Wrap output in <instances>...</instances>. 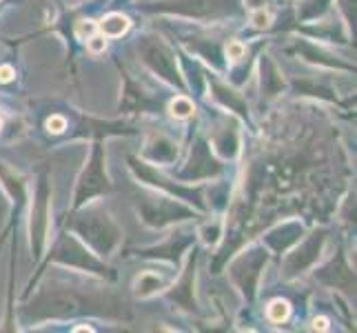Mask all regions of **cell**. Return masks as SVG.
Instances as JSON below:
<instances>
[{"label": "cell", "mask_w": 357, "mask_h": 333, "mask_svg": "<svg viewBox=\"0 0 357 333\" xmlns=\"http://www.w3.org/2000/svg\"><path fill=\"white\" fill-rule=\"evenodd\" d=\"M129 18L122 16V14H112L107 16L102 22H100V31L107 36V38H118V36H122L127 29H129Z\"/></svg>", "instance_id": "obj_1"}, {"label": "cell", "mask_w": 357, "mask_h": 333, "mask_svg": "<svg viewBox=\"0 0 357 333\" xmlns=\"http://www.w3.org/2000/svg\"><path fill=\"white\" fill-rule=\"evenodd\" d=\"M289 302L287 300H273L268 304V318L273 320V323H282V320L289 318Z\"/></svg>", "instance_id": "obj_2"}, {"label": "cell", "mask_w": 357, "mask_h": 333, "mask_svg": "<svg viewBox=\"0 0 357 333\" xmlns=\"http://www.w3.org/2000/svg\"><path fill=\"white\" fill-rule=\"evenodd\" d=\"M191 111H193V105L187 101V98H176V101L171 103V114L176 118H187V116H191Z\"/></svg>", "instance_id": "obj_3"}, {"label": "cell", "mask_w": 357, "mask_h": 333, "mask_svg": "<svg viewBox=\"0 0 357 333\" xmlns=\"http://www.w3.org/2000/svg\"><path fill=\"white\" fill-rule=\"evenodd\" d=\"M67 127V120L63 116H52L47 120V129L49 131H54V133H60V131H65Z\"/></svg>", "instance_id": "obj_4"}, {"label": "cell", "mask_w": 357, "mask_h": 333, "mask_svg": "<svg viewBox=\"0 0 357 333\" xmlns=\"http://www.w3.org/2000/svg\"><path fill=\"white\" fill-rule=\"evenodd\" d=\"M227 56L233 58V60H240V58L244 56V47H242L240 43H231V45L227 47Z\"/></svg>", "instance_id": "obj_5"}, {"label": "cell", "mask_w": 357, "mask_h": 333, "mask_svg": "<svg viewBox=\"0 0 357 333\" xmlns=\"http://www.w3.org/2000/svg\"><path fill=\"white\" fill-rule=\"evenodd\" d=\"M87 47L91 49V52H102V49H105V38H100V36H93V38L87 43Z\"/></svg>", "instance_id": "obj_6"}, {"label": "cell", "mask_w": 357, "mask_h": 333, "mask_svg": "<svg viewBox=\"0 0 357 333\" xmlns=\"http://www.w3.org/2000/svg\"><path fill=\"white\" fill-rule=\"evenodd\" d=\"M11 78H14V69H11V67H0V80H3V82H9Z\"/></svg>", "instance_id": "obj_7"}, {"label": "cell", "mask_w": 357, "mask_h": 333, "mask_svg": "<svg viewBox=\"0 0 357 333\" xmlns=\"http://www.w3.org/2000/svg\"><path fill=\"white\" fill-rule=\"evenodd\" d=\"M313 329H315V331H317V329H319V331H326V329H328V320H326V318H315Z\"/></svg>", "instance_id": "obj_8"}, {"label": "cell", "mask_w": 357, "mask_h": 333, "mask_svg": "<svg viewBox=\"0 0 357 333\" xmlns=\"http://www.w3.org/2000/svg\"><path fill=\"white\" fill-rule=\"evenodd\" d=\"M266 20H268V16H262V14H257V16H255V24H257V27H264Z\"/></svg>", "instance_id": "obj_9"}, {"label": "cell", "mask_w": 357, "mask_h": 333, "mask_svg": "<svg viewBox=\"0 0 357 333\" xmlns=\"http://www.w3.org/2000/svg\"><path fill=\"white\" fill-rule=\"evenodd\" d=\"M0 127H3V120H0Z\"/></svg>", "instance_id": "obj_10"}]
</instances>
